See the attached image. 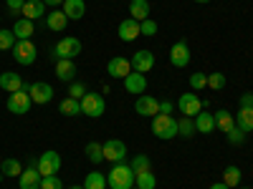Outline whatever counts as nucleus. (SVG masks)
<instances>
[{"label":"nucleus","instance_id":"40","mask_svg":"<svg viewBox=\"0 0 253 189\" xmlns=\"http://www.w3.org/2000/svg\"><path fill=\"white\" fill-rule=\"evenodd\" d=\"M69 96H71V98H79V101H81L84 96H86V86H84L81 81H71V83H69Z\"/></svg>","mask_w":253,"mask_h":189},{"label":"nucleus","instance_id":"39","mask_svg":"<svg viewBox=\"0 0 253 189\" xmlns=\"http://www.w3.org/2000/svg\"><path fill=\"white\" fill-rule=\"evenodd\" d=\"M246 136H248V134H243V131L238 129V126H233V129H230V131L225 134V139H228V144H233V146H241V144L246 141Z\"/></svg>","mask_w":253,"mask_h":189},{"label":"nucleus","instance_id":"34","mask_svg":"<svg viewBox=\"0 0 253 189\" xmlns=\"http://www.w3.org/2000/svg\"><path fill=\"white\" fill-rule=\"evenodd\" d=\"M134 187H137V189H155V187H157V177L152 174V169L137 174V177H134Z\"/></svg>","mask_w":253,"mask_h":189},{"label":"nucleus","instance_id":"35","mask_svg":"<svg viewBox=\"0 0 253 189\" xmlns=\"http://www.w3.org/2000/svg\"><path fill=\"white\" fill-rule=\"evenodd\" d=\"M223 184H228L230 189L233 187H238L241 184V169L236 164H230V166H225V172H223Z\"/></svg>","mask_w":253,"mask_h":189},{"label":"nucleus","instance_id":"13","mask_svg":"<svg viewBox=\"0 0 253 189\" xmlns=\"http://www.w3.org/2000/svg\"><path fill=\"white\" fill-rule=\"evenodd\" d=\"M117 35H119V40H124V43H134V40L142 35L139 33V20L124 18L122 23H119V28H117Z\"/></svg>","mask_w":253,"mask_h":189},{"label":"nucleus","instance_id":"48","mask_svg":"<svg viewBox=\"0 0 253 189\" xmlns=\"http://www.w3.org/2000/svg\"><path fill=\"white\" fill-rule=\"evenodd\" d=\"M195 3H200V5H205V3H210V0H195Z\"/></svg>","mask_w":253,"mask_h":189},{"label":"nucleus","instance_id":"17","mask_svg":"<svg viewBox=\"0 0 253 189\" xmlns=\"http://www.w3.org/2000/svg\"><path fill=\"white\" fill-rule=\"evenodd\" d=\"M0 89L8 91V94H15V91L26 89V81H23V76H18L15 71H3V73H0Z\"/></svg>","mask_w":253,"mask_h":189},{"label":"nucleus","instance_id":"30","mask_svg":"<svg viewBox=\"0 0 253 189\" xmlns=\"http://www.w3.org/2000/svg\"><path fill=\"white\" fill-rule=\"evenodd\" d=\"M84 189H107V174L89 172L86 174V182H84Z\"/></svg>","mask_w":253,"mask_h":189},{"label":"nucleus","instance_id":"12","mask_svg":"<svg viewBox=\"0 0 253 189\" xmlns=\"http://www.w3.org/2000/svg\"><path fill=\"white\" fill-rule=\"evenodd\" d=\"M129 63H132V71H137V73H150L152 68H155V53L152 51H137L132 58H129Z\"/></svg>","mask_w":253,"mask_h":189},{"label":"nucleus","instance_id":"22","mask_svg":"<svg viewBox=\"0 0 253 189\" xmlns=\"http://www.w3.org/2000/svg\"><path fill=\"white\" fill-rule=\"evenodd\" d=\"M20 15L28 18V20L46 18V3H43V0H26V5H23V10H20Z\"/></svg>","mask_w":253,"mask_h":189},{"label":"nucleus","instance_id":"37","mask_svg":"<svg viewBox=\"0 0 253 189\" xmlns=\"http://www.w3.org/2000/svg\"><path fill=\"white\" fill-rule=\"evenodd\" d=\"M208 89H213V91H220V89H225V76H223L220 71L210 73V76H208Z\"/></svg>","mask_w":253,"mask_h":189},{"label":"nucleus","instance_id":"44","mask_svg":"<svg viewBox=\"0 0 253 189\" xmlns=\"http://www.w3.org/2000/svg\"><path fill=\"white\" fill-rule=\"evenodd\" d=\"M172 111H175V103L172 101H160V114L172 116Z\"/></svg>","mask_w":253,"mask_h":189},{"label":"nucleus","instance_id":"42","mask_svg":"<svg viewBox=\"0 0 253 189\" xmlns=\"http://www.w3.org/2000/svg\"><path fill=\"white\" fill-rule=\"evenodd\" d=\"M205 86H208V76L205 73H193V76H190V89H193V91H200Z\"/></svg>","mask_w":253,"mask_h":189},{"label":"nucleus","instance_id":"25","mask_svg":"<svg viewBox=\"0 0 253 189\" xmlns=\"http://www.w3.org/2000/svg\"><path fill=\"white\" fill-rule=\"evenodd\" d=\"M129 18H134V20H147L150 18V3L147 0H132L129 3Z\"/></svg>","mask_w":253,"mask_h":189},{"label":"nucleus","instance_id":"16","mask_svg":"<svg viewBox=\"0 0 253 189\" xmlns=\"http://www.w3.org/2000/svg\"><path fill=\"white\" fill-rule=\"evenodd\" d=\"M124 89H126V94H132V96H142V94H147V73H137V71H132L129 76L124 78Z\"/></svg>","mask_w":253,"mask_h":189},{"label":"nucleus","instance_id":"2","mask_svg":"<svg viewBox=\"0 0 253 189\" xmlns=\"http://www.w3.org/2000/svg\"><path fill=\"white\" fill-rule=\"evenodd\" d=\"M152 134L162 141H170L177 136V119L167 116V114H157L152 116Z\"/></svg>","mask_w":253,"mask_h":189},{"label":"nucleus","instance_id":"21","mask_svg":"<svg viewBox=\"0 0 253 189\" xmlns=\"http://www.w3.org/2000/svg\"><path fill=\"white\" fill-rule=\"evenodd\" d=\"M10 31L15 33L18 40H31V35L36 33V23H33V20H28V18H18Z\"/></svg>","mask_w":253,"mask_h":189},{"label":"nucleus","instance_id":"46","mask_svg":"<svg viewBox=\"0 0 253 189\" xmlns=\"http://www.w3.org/2000/svg\"><path fill=\"white\" fill-rule=\"evenodd\" d=\"M46 5H51V8H58V5H63V0H43Z\"/></svg>","mask_w":253,"mask_h":189},{"label":"nucleus","instance_id":"15","mask_svg":"<svg viewBox=\"0 0 253 189\" xmlns=\"http://www.w3.org/2000/svg\"><path fill=\"white\" fill-rule=\"evenodd\" d=\"M107 73L112 76V78H126V76H129L132 73V63L129 61H126L124 56H114L109 63H107Z\"/></svg>","mask_w":253,"mask_h":189},{"label":"nucleus","instance_id":"41","mask_svg":"<svg viewBox=\"0 0 253 189\" xmlns=\"http://www.w3.org/2000/svg\"><path fill=\"white\" fill-rule=\"evenodd\" d=\"M38 187L41 189H63V182L56 174H51V177H41V184Z\"/></svg>","mask_w":253,"mask_h":189},{"label":"nucleus","instance_id":"49","mask_svg":"<svg viewBox=\"0 0 253 189\" xmlns=\"http://www.w3.org/2000/svg\"><path fill=\"white\" fill-rule=\"evenodd\" d=\"M69 189H84V187H79V184H74V187H69Z\"/></svg>","mask_w":253,"mask_h":189},{"label":"nucleus","instance_id":"51","mask_svg":"<svg viewBox=\"0 0 253 189\" xmlns=\"http://www.w3.org/2000/svg\"><path fill=\"white\" fill-rule=\"evenodd\" d=\"M36 189H41V187H36Z\"/></svg>","mask_w":253,"mask_h":189},{"label":"nucleus","instance_id":"26","mask_svg":"<svg viewBox=\"0 0 253 189\" xmlns=\"http://www.w3.org/2000/svg\"><path fill=\"white\" fill-rule=\"evenodd\" d=\"M236 126H238L243 134H251V131H253V109H238V114H236Z\"/></svg>","mask_w":253,"mask_h":189},{"label":"nucleus","instance_id":"14","mask_svg":"<svg viewBox=\"0 0 253 189\" xmlns=\"http://www.w3.org/2000/svg\"><path fill=\"white\" fill-rule=\"evenodd\" d=\"M190 46L185 43V40H177V43H172V48H170V63L175 68H185L187 63H190Z\"/></svg>","mask_w":253,"mask_h":189},{"label":"nucleus","instance_id":"31","mask_svg":"<svg viewBox=\"0 0 253 189\" xmlns=\"http://www.w3.org/2000/svg\"><path fill=\"white\" fill-rule=\"evenodd\" d=\"M86 159H89L91 164H101V161H104V144L89 141V144H86Z\"/></svg>","mask_w":253,"mask_h":189},{"label":"nucleus","instance_id":"53","mask_svg":"<svg viewBox=\"0 0 253 189\" xmlns=\"http://www.w3.org/2000/svg\"><path fill=\"white\" fill-rule=\"evenodd\" d=\"M0 179H3V177H0Z\"/></svg>","mask_w":253,"mask_h":189},{"label":"nucleus","instance_id":"4","mask_svg":"<svg viewBox=\"0 0 253 189\" xmlns=\"http://www.w3.org/2000/svg\"><path fill=\"white\" fill-rule=\"evenodd\" d=\"M104 111H107V98L101 94L86 91V96L81 98V114H86L89 119H99V116H104Z\"/></svg>","mask_w":253,"mask_h":189},{"label":"nucleus","instance_id":"33","mask_svg":"<svg viewBox=\"0 0 253 189\" xmlns=\"http://www.w3.org/2000/svg\"><path fill=\"white\" fill-rule=\"evenodd\" d=\"M129 166H132L134 174H142V172H150L152 169V161H150V157H147V154H137V157H132Z\"/></svg>","mask_w":253,"mask_h":189},{"label":"nucleus","instance_id":"50","mask_svg":"<svg viewBox=\"0 0 253 189\" xmlns=\"http://www.w3.org/2000/svg\"><path fill=\"white\" fill-rule=\"evenodd\" d=\"M241 189H248V187H241Z\"/></svg>","mask_w":253,"mask_h":189},{"label":"nucleus","instance_id":"19","mask_svg":"<svg viewBox=\"0 0 253 189\" xmlns=\"http://www.w3.org/2000/svg\"><path fill=\"white\" fill-rule=\"evenodd\" d=\"M56 78L58 81H63V83H71V81H76V63L71 61V58H61V61H56Z\"/></svg>","mask_w":253,"mask_h":189},{"label":"nucleus","instance_id":"52","mask_svg":"<svg viewBox=\"0 0 253 189\" xmlns=\"http://www.w3.org/2000/svg\"><path fill=\"white\" fill-rule=\"evenodd\" d=\"M132 189H137V187H132Z\"/></svg>","mask_w":253,"mask_h":189},{"label":"nucleus","instance_id":"7","mask_svg":"<svg viewBox=\"0 0 253 189\" xmlns=\"http://www.w3.org/2000/svg\"><path fill=\"white\" fill-rule=\"evenodd\" d=\"M26 91L31 94L33 103H38V106H46V103L53 98V86L46 81H33V83H26Z\"/></svg>","mask_w":253,"mask_h":189},{"label":"nucleus","instance_id":"29","mask_svg":"<svg viewBox=\"0 0 253 189\" xmlns=\"http://www.w3.org/2000/svg\"><path fill=\"white\" fill-rule=\"evenodd\" d=\"M0 174L3 177H20L23 174V164L18 159H5V161H0Z\"/></svg>","mask_w":253,"mask_h":189},{"label":"nucleus","instance_id":"36","mask_svg":"<svg viewBox=\"0 0 253 189\" xmlns=\"http://www.w3.org/2000/svg\"><path fill=\"white\" fill-rule=\"evenodd\" d=\"M15 43H18L15 33L8 31V28H0V51H13Z\"/></svg>","mask_w":253,"mask_h":189},{"label":"nucleus","instance_id":"5","mask_svg":"<svg viewBox=\"0 0 253 189\" xmlns=\"http://www.w3.org/2000/svg\"><path fill=\"white\" fill-rule=\"evenodd\" d=\"M13 58L18 66H33L36 58H38V48L33 40H18L13 46Z\"/></svg>","mask_w":253,"mask_h":189},{"label":"nucleus","instance_id":"27","mask_svg":"<svg viewBox=\"0 0 253 189\" xmlns=\"http://www.w3.org/2000/svg\"><path fill=\"white\" fill-rule=\"evenodd\" d=\"M58 111H61L63 116H81V101L66 96V98L58 103Z\"/></svg>","mask_w":253,"mask_h":189},{"label":"nucleus","instance_id":"10","mask_svg":"<svg viewBox=\"0 0 253 189\" xmlns=\"http://www.w3.org/2000/svg\"><path fill=\"white\" fill-rule=\"evenodd\" d=\"M41 184V172H38V159H31L26 172L18 177V189H36Z\"/></svg>","mask_w":253,"mask_h":189},{"label":"nucleus","instance_id":"24","mask_svg":"<svg viewBox=\"0 0 253 189\" xmlns=\"http://www.w3.org/2000/svg\"><path fill=\"white\" fill-rule=\"evenodd\" d=\"M66 23H69V18L63 10H51L46 13V28L53 31V33H61V31H66Z\"/></svg>","mask_w":253,"mask_h":189},{"label":"nucleus","instance_id":"43","mask_svg":"<svg viewBox=\"0 0 253 189\" xmlns=\"http://www.w3.org/2000/svg\"><path fill=\"white\" fill-rule=\"evenodd\" d=\"M5 5H8V13L10 15H20V10H23V5H26V0H5Z\"/></svg>","mask_w":253,"mask_h":189},{"label":"nucleus","instance_id":"11","mask_svg":"<svg viewBox=\"0 0 253 189\" xmlns=\"http://www.w3.org/2000/svg\"><path fill=\"white\" fill-rule=\"evenodd\" d=\"M104 159L112 161V164H119L126 159V144L122 139H109L104 144Z\"/></svg>","mask_w":253,"mask_h":189},{"label":"nucleus","instance_id":"23","mask_svg":"<svg viewBox=\"0 0 253 189\" xmlns=\"http://www.w3.org/2000/svg\"><path fill=\"white\" fill-rule=\"evenodd\" d=\"M63 13H66L69 20H81L84 15H86V3L84 0H63Z\"/></svg>","mask_w":253,"mask_h":189},{"label":"nucleus","instance_id":"1","mask_svg":"<svg viewBox=\"0 0 253 189\" xmlns=\"http://www.w3.org/2000/svg\"><path fill=\"white\" fill-rule=\"evenodd\" d=\"M134 172H132V166L126 164V161H119L112 166V172L107 174V184L109 189H132L134 187Z\"/></svg>","mask_w":253,"mask_h":189},{"label":"nucleus","instance_id":"8","mask_svg":"<svg viewBox=\"0 0 253 189\" xmlns=\"http://www.w3.org/2000/svg\"><path fill=\"white\" fill-rule=\"evenodd\" d=\"M177 109H180L182 116H198L205 106H203V98L195 91H190V94H182L177 98Z\"/></svg>","mask_w":253,"mask_h":189},{"label":"nucleus","instance_id":"38","mask_svg":"<svg viewBox=\"0 0 253 189\" xmlns=\"http://www.w3.org/2000/svg\"><path fill=\"white\" fill-rule=\"evenodd\" d=\"M157 31H160V26L155 23L152 18H147V20H142V23H139V33L147 35V38H150V35H157Z\"/></svg>","mask_w":253,"mask_h":189},{"label":"nucleus","instance_id":"9","mask_svg":"<svg viewBox=\"0 0 253 189\" xmlns=\"http://www.w3.org/2000/svg\"><path fill=\"white\" fill-rule=\"evenodd\" d=\"M58 169H61V154L58 152L48 149V152H43L38 157V172H41V177L58 174Z\"/></svg>","mask_w":253,"mask_h":189},{"label":"nucleus","instance_id":"6","mask_svg":"<svg viewBox=\"0 0 253 189\" xmlns=\"http://www.w3.org/2000/svg\"><path fill=\"white\" fill-rule=\"evenodd\" d=\"M31 106H33V98H31V94H28L26 89L10 94L8 101H5V109H8L10 114H18V116H26V114L31 111Z\"/></svg>","mask_w":253,"mask_h":189},{"label":"nucleus","instance_id":"28","mask_svg":"<svg viewBox=\"0 0 253 189\" xmlns=\"http://www.w3.org/2000/svg\"><path fill=\"white\" fill-rule=\"evenodd\" d=\"M233 126H236V116H233V114H228L225 109H220V111L215 114V129H220L223 134H228Z\"/></svg>","mask_w":253,"mask_h":189},{"label":"nucleus","instance_id":"3","mask_svg":"<svg viewBox=\"0 0 253 189\" xmlns=\"http://www.w3.org/2000/svg\"><path fill=\"white\" fill-rule=\"evenodd\" d=\"M79 53H81V40L74 38V35L61 38L58 43L51 48V58L53 61H61V58H71L74 61V56H79Z\"/></svg>","mask_w":253,"mask_h":189},{"label":"nucleus","instance_id":"45","mask_svg":"<svg viewBox=\"0 0 253 189\" xmlns=\"http://www.w3.org/2000/svg\"><path fill=\"white\" fill-rule=\"evenodd\" d=\"M238 103H241V109H253V94H251V91H248V94H243Z\"/></svg>","mask_w":253,"mask_h":189},{"label":"nucleus","instance_id":"18","mask_svg":"<svg viewBox=\"0 0 253 189\" xmlns=\"http://www.w3.org/2000/svg\"><path fill=\"white\" fill-rule=\"evenodd\" d=\"M134 111L139 116H157L160 114V101L155 96H137V103H134Z\"/></svg>","mask_w":253,"mask_h":189},{"label":"nucleus","instance_id":"47","mask_svg":"<svg viewBox=\"0 0 253 189\" xmlns=\"http://www.w3.org/2000/svg\"><path fill=\"white\" fill-rule=\"evenodd\" d=\"M210 189H230V187L223 184V182H218V184H210Z\"/></svg>","mask_w":253,"mask_h":189},{"label":"nucleus","instance_id":"20","mask_svg":"<svg viewBox=\"0 0 253 189\" xmlns=\"http://www.w3.org/2000/svg\"><path fill=\"white\" fill-rule=\"evenodd\" d=\"M193 121H195V131H200V134L215 131V114H210L208 109H203L198 116H193Z\"/></svg>","mask_w":253,"mask_h":189},{"label":"nucleus","instance_id":"32","mask_svg":"<svg viewBox=\"0 0 253 189\" xmlns=\"http://www.w3.org/2000/svg\"><path fill=\"white\" fill-rule=\"evenodd\" d=\"M193 134H195V121H193V116H182V119H177V136L190 139Z\"/></svg>","mask_w":253,"mask_h":189}]
</instances>
